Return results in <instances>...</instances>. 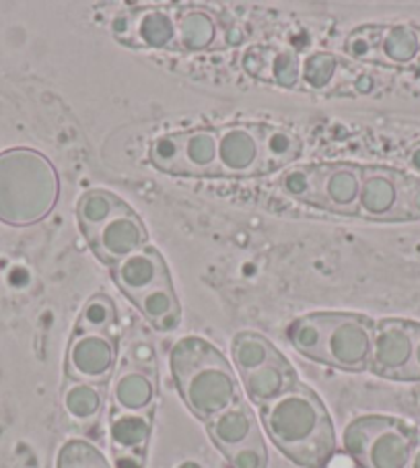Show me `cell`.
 <instances>
[{"instance_id": "obj_3", "label": "cell", "mask_w": 420, "mask_h": 468, "mask_svg": "<svg viewBox=\"0 0 420 468\" xmlns=\"http://www.w3.org/2000/svg\"><path fill=\"white\" fill-rule=\"evenodd\" d=\"M169 367L184 405L200 421H210L241 399L231 363L206 338H180L169 353Z\"/></svg>"}, {"instance_id": "obj_10", "label": "cell", "mask_w": 420, "mask_h": 468, "mask_svg": "<svg viewBox=\"0 0 420 468\" xmlns=\"http://www.w3.org/2000/svg\"><path fill=\"white\" fill-rule=\"evenodd\" d=\"M219 151H216V177L247 180L264 176L262 143L257 124L237 122L216 128Z\"/></svg>"}, {"instance_id": "obj_34", "label": "cell", "mask_w": 420, "mask_h": 468, "mask_svg": "<svg viewBox=\"0 0 420 468\" xmlns=\"http://www.w3.org/2000/svg\"><path fill=\"white\" fill-rule=\"evenodd\" d=\"M408 219H420V177L412 174L410 188H408Z\"/></svg>"}, {"instance_id": "obj_25", "label": "cell", "mask_w": 420, "mask_h": 468, "mask_svg": "<svg viewBox=\"0 0 420 468\" xmlns=\"http://www.w3.org/2000/svg\"><path fill=\"white\" fill-rule=\"evenodd\" d=\"M231 357L233 363H236L239 376H247L256 369L268 366V363L280 361L285 355H282L264 335L254 333V330H244V333H237L233 336Z\"/></svg>"}, {"instance_id": "obj_23", "label": "cell", "mask_w": 420, "mask_h": 468, "mask_svg": "<svg viewBox=\"0 0 420 468\" xmlns=\"http://www.w3.org/2000/svg\"><path fill=\"white\" fill-rule=\"evenodd\" d=\"M420 60V27L408 23L383 26L379 39V64L408 69Z\"/></svg>"}, {"instance_id": "obj_17", "label": "cell", "mask_w": 420, "mask_h": 468, "mask_svg": "<svg viewBox=\"0 0 420 468\" xmlns=\"http://www.w3.org/2000/svg\"><path fill=\"white\" fill-rule=\"evenodd\" d=\"M206 433L225 456L260 433L257 417L244 399L206 421Z\"/></svg>"}, {"instance_id": "obj_27", "label": "cell", "mask_w": 420, "mask_h": 468, "mask_svg": "<svg viewBox=\"0 0 420 468\" xmlns=\"http://www.w3.org/2000/svg\"><path fill=\"white\" fill-rule=\"evenodd\" d=\"M342 75V60L330 52L307 54L301 60V89L310 93L334 91Z\"/></svg>"}, {"instance_id": "obj_22", "label": "cell", "mask_w": 420, "mask_h": 468, "mask_svg": "<svg viewBox=\"0 0 420 468\" xmlns=\"http://www.w3.org/2000/svg\"><path fill=\"white\" fill-rule=\"evenodd\" d=\"M257 133H260L262 143L264 176L285 172V169L295 165V161L301 157L303 143L293 131H289V128L274 124H257Z\"/></svg>"}, {"instance_id": "obj_15", "label": "cell", "mask_w": 420, "mask_h": 468, "mask_svg": "<svg viewBox=\"0 0 420 468\" xmlns=\"http://www.w3.org/2000/svg\"><path fill=\"white\" fill-rule=\"evenodd\" d=\"M159 397V386L155 369L139 367L131 363L116 371L111 378V409L126 410V413H144L155 410Z\"/></svg>"}, {"instance_id": "obj_36", "label": "cell", "mask_w": 420, "mask_h": 468, "mask_svg": "<svg viewBox=\"0 0 420 468\" xmlns=\"http://www.w3.org/2000/svg\"><path fill=\"white\" fill-rule=\"evenodd\" d=\"M406 164L412 169V174L420 177V141L412 144L406 153Z\"/></svg>"}, {"instance_id": "obj_12", "label": "cell", "mask_w": 420, "mask_h": 468, "mask_svg": "<svg viewBox=\"0 0 420 468\" xmlns=\"http://www.w3.org/2000/svg\"><path fill=\"white\" fill-rule=\"evenodd\" d=\"M362 165L351 161L318 164V195L315 207L334 215L359 217Z\"/></svg>"}, {"instance_id": "obj_14", "label": "cell", "mask_w": 420, "mask_h": 468, "mask_svg": "<svg viewBox=\"0 0 420 468\" xmlns=\"http://www.w3.org/2000/svg\"><path fill=\"white\" fill-rule=\"evenodd\" d=\"M111 279H114V283L122 292V295L131 302L159 285L173 283L163 254L152 246L142 248L141 252L111 266Z\"/></svg>"}, {"instance_id": "obj_38", "label": "cell", "mask_w": 420, "mask_h": 468, "mask_svg": "<svg viewBox=\"0 0 420 468\" xmlns=\"http://www.w3.org/2000/svg\"><path fill=\"white\" fill-rule=\"evenodd\" d=\"M180 468H200L196 463H184Z\"/></svg>"}, {"instance_id": "obj_6", "label": "cell", "mask_w": 420, "mask_h": 468, "mask_svg": "<svg viewBox=\"0 0 420 468\" xmlns=\"http://www.w3.org/2000/svg\"><path fill=\"white\" fill-rule=\"evenodd\" d=\"M219 131L198 126L182 133H167L151 143L149 161L161 174L173 177H216Z\"/></svg>"}, {"instance_id": "obj_4", "label": "cell", "mask_w": 420, "mask_h": 468, "mask_svg": "<svg viewBox=\"0 0 420 468\" xmlns=\"http://www.w3.org/2000/svg\"><path fill=\"white\" fill-rule=\"evenodd\" d=\"M60 197V177L39 151L17 147L0 153V221L27 228L44 221Z\"/></svg>"}, {"instance_id": "obj_35", "label": "cell", "mask_w": 420, "mask_h": 468, "mask_svg": "<svg viewBox=\"0 0 420 468\" xmlns=\"http://www.w3.org/2000/svg\"><path fill=\"white\" fill-rule=\"evenodd\" d=\"M116 468H142L144 466V456L136 454H114Z\"/></svg>"}, {"instance_id": "obj_2", "label": "cell", "mask_w": 420, "mask_h": 468, "mask_svg": "<svg viewBox=\"0 0 420 468\" xmlns=\"http://www.w3.org/2000/svg\"><path fill=\"white\" fill-rule=\"evenodd\" d=\"M375 320L354 312H313L287 326L293 349L321 366L361 374L369 369Z\"/></svg>"}, {"instance_id": "obj_28", "label": "cell", "mask_w": 420, "mask_h": 468, "mask_svg": "<svg viewBox=\"0 0 420 468\" xmlns=\"http://www.w3.org/2000/svg\"><path fill=\"white\" fill-rule=\"evenodd\" d=\"M118 324L116 303L105 293H95L89 297L87 303L80 310L77 318L75 333H100L111 335V330Z\"/></svg>"}, {"instance_id": "obj_7", "label": "cell", "mask_w": 420, "mask_h": 468, "mask_svg": "<svg viewBox=\"0 0 420 468\" xmlns=\"http://www.w3.org/2000/svg\"><path fill=\"white\" fill-rule=\"evenodd\" d=\"M412 174L387 165H362L359 217L375 223L408 219V188Z\"/></svg>"}, {"instance_id": "obj_29", "label": "cell", "mask_w": 420, "mask_h": 468, "mask_svg": "<svg viewBox=\"0 0 420 468\" xmlns=\"http://www.w3.org/2000/svg\"><path fill=\"white\" fill-rule=\"evenodd\" d=\"M278 188L297 203L315 207L318 195V164H297L280 174Z\"/></svg>"}, {"instance_id": "obj_19", "label": "cell", "mask_w": 420, "mask_h": 468, "mask_svg": "<svg viewBox=\"0 0 420 468\" xmlns=\"http://www.w3.org/2000/svg\"><path fill=\"white\" fill-rule=\"evenodd\" d=\"M152 415H155V410L126 413V410L111 409L108 435L114 454L144 456L152 433Z\"/></svg>"}, {"instance_id": "obj_11", "label": "cell", "mask_w": 420, "mask_h": 468, "mask_svg": "<svg viewBox=\"0 0 420 468\" xmlns=\"http://www.w3.org/2000/svg\"><path fill=\"white\" fill-rule=\"evenodd\" d=\"M412 351H415L412 320H379L375 322L373 345H371L369 371L379 378H385V380L404 382L412 363Z\"/></svg>"}, {"instance_id": "obj_21", "label": "cell", "mask_w": 420, "mask_h": 468, "mask_svg": "<svg viewBox=\"0 0 420 468\" xmlns=\"http://www.w3.org/2000/svg\"><path fill=\"white\" fill-rule=\"evenodd\" d=\"M177 19V50L205 52L216 44L219 37V21L208 9L188 6L175 11Z\"/></svg>"}, {"instance_id": "obj_1", "label": "cell", "mask_w": 420, "mask_h": 468, "mask_svg": "<svg viewBox=\"0 0 420 468\" xmlns=\"http://www.w3.org/2000/svg\"><path fill=\"white\" fill-rule=\"evenodd\" d=\"M266 435L290 463L301 468H328L338 452L334 421L321 399L299 382L285 397L260 409Z\"/></svg>"}, {"instance_id": "obj_33", "label": "cell", "mask_w": 420, "mask_h": 468, "mask_svg": "<svg viewBox=\"0 0 420 468\" xmlns=\"http://www.w3.org/2000/svg\"><path fill=\"white\" fill-rule=\"evenodd\" d=\"M412 335H415V351L404 382H420V322H412Z\"/></svg>"}, {"instance_id": "obj_26", "label": "cell", "mask_w": 420, "mask_h": 468, "mask_svg": "<svg viewBox=\"0 0 420 468\" xmlns=\"http://www.w3.org/2000/svg\"><path fill=\"white\" fill-rule=\"evenodd\" d=\"M105 405V386L67 380L62 388V409L70 421L79 425L93 423Z\"/></svg>"}, {"instance_id": "obj_32", "label": "cell", "mask_w": 420, "mask_h": 468, "mask_svg": "<svg viewBox=\"0 0 420 468\" xmlns=\"http://www.w3.org/2000/svg\"><path fill=\"white\" fill-rule=\"evenodd\" d=\"M225 458L229 460L233 468H266L268 466V450H266L262 433H257L254 440H249L237 450L229 452Z\"/></svg>"}, {"instance_id": "obj_9", "label": "cell", "mask_w": 420, "mask_h": 468, "mask_svg": "<svg viewBox=\"0 0 420 468\" xmlns=\"http://www.w3.org/2000/svg\"><path fill=\"white\" fill-rule=\"evenodd\" d=\"M118 341L114 335L75 333L68 343L64 374L67 380L105 386L116 374Z\"/></svg>"}, {"instance_id": "obj_37", "label": "cell", "mask_w": 420, "mask_h": 468, "mask_svg": "<svg viewBox=\"0 0 420 468\" xmlns=\"http://www.w3.org/2000/svg\"><path fill=\"white\" fill-rule=\"evenodd\" d=\"M408 468H420V431H418V440H416L415 452H412V458H410Z\"/></svg>"}, {"instance_id": "obj_18", "label": "cell", "mask_w": 420, "mask_h": 468, "mask_svg": "<svg viewBox=\"0 0 420 468\" xmlns=\"http://www.w3.org/2000/svg\"><path fill=\"white\" fill-rule=\"evenodd\" d=\"M241 384H244L246 397L262 409L293 390L299 384V376L293 363L282 357L280 361L252 371V374L241 376Z\"/></svg>"}, {"instance_id": "obj_20", "label": "cell", "mask_w": 420, "mask_h": 468, "mask_svg": "<svg viewBox=\"0 0 420 468\" xmlns=\"http://www.w3.org/2000/svg\"><path fill=\"white\" fill-rule=\"evenodd\" d=\"M131 211L132 207L126 200L120 198L116 192L105 188H89L77 200V221L85 239L93 236L105 223Z\"/></svg>"}, {"instance_id": "obj_8", "label": "cell", "mask_w": 420, "mask_h": 468, "mask_svg": "<svg viewBox=\"0 0 420 468\" xmlns=\"http://www.w3.org/2000/svg\"><path fill=\"white\" fill-rule=\"evenodd\" d=\"M110 34L122 46L177 50L175 11L167 6L120 11L110 21Z\"/></svg>"}, {"instance_id": "obj_5", "label": "cell", "mask_w": 420, "mask_h": 468, "mask_svg": "<svg viewBox=\"0 0 420 468\" xmlns=\"http://www.w3.org/2000/svg\"><path fill=\"white\" fill-rule=\"evenodd\" d=\"M418 440L415 425L390 415H361L346 425L342 448L359 468H408Z\"/></svg>"}, {"instance_id": "obj_16", "label": "cell", "mask_w": 420, "mask_h": 468, "mask_svg": "<svg viewBox=\"0 0 420 468\" xmlns=\"http://www.w3.org/2000/svg\"><path fill=\"white\" fill-rule=\"evenodd\" d=\"M244 69L254 79L282 89H301V58L285 46L252 48L246 54Z\"/></svg>"}, {"instance_id": "obj_13", "label": "cell", "mask_w": 420, "mask_h": 468, "mask_svg": "<svg viewBox=\"0 0 420 468\" xmlns=\"http://www.w3.org/2000/svg\"><path fill=\"white\" fill-rule=\"evenodd\" d=\"M87 244L97 261L116 266L149 246V229L141 215L132 208L131 213L116 217L97 229L93 236H89Z\"/></svg>"}, {"instance_id": "obj_30", "label": "cell", "mask_w": 420, "mask_h": 468, "mask_svg": "<svg viewBox=\"0 0 420 468\" xmlns=\"http://www.w3.org/2000/svg\"><path fill=\"white\" fill-rule=\"evenodd\" d=\"M56 468H114L91 441L72 438L62 443L56 456Z\"/></svg>"}, {"instance_id": "obj_31", "label": "cell", "mask_w": 420, "mask_h": 468, "mask_svg": "<svg viewBox=\"0 0 420 468\" xmlns=\"http://www.w3.org/2000/svg\"><path fill=\"white\" fill-rule=\"evenodd\" d=\"M383 26H365L349 34L344 39V54L357 62L379 64V39Z\"/></svg>"}, {"instance_id": "obj_24", "label": "cell", "mask_w": 420, "mask_h": 468, "mask_svg": "<svg viewBox=\"0 0 420 468\" xmlns=\"http://www.w3.org/2000/svg\"><path fill=\"white\" fill-rule=\"evenodd\" d=\"M132 303L142 314V318L159 333H173L180 326L182 305L180 300H177L173 283L151 289V292L136 297Z\"/></svg>"}]
</instances>
